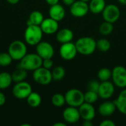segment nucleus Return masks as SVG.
Segmentation results:
<instances>
[{
  "label": "nucleus",
  "instance_id": "nucleus-1",
  "mask_svg": "<svg viewBox=\"0 0 126 126\" xmlns=\"http://www.w3.org/2000/svg\"><path fill=\"white\" fill-rule=\"evenodd\" d=\"M75 44L78 52L83 55H90L97 49V41L89 36L78 38Z\"/></svg>",
  "mask_w": 126,
  "mask_h": 126
},
{
  "label": "nucleus",
  "instance_id": "nucleus-2",
  "mask_svg": "<svg viewBox=\"0 0 126 126\" xmlns=\"http://www.w3.org/2000/svg\"><path fill=\"white\" fill-rule=\"evenodd\" d=\"M43 59L37 53L27 54L19 62L17 68H21L27 71H34L42 66Z\"/></svg>",
  "mask_w": 126,
  "mask_h": 126
},
{
  "label": "nucleus",
  "instance_id": "nucleus-3",
  "mask_svg": "<svg viewBox=\"0 0 126 126\" xmlns=\"http://www.w3.org/2000/svg\"><path fill=\"white\" fill-rule=\"evenodd\" d=\"M43 34L44 32L40 26L34 24L27 26L24 32V40L27 44L35 46L41 41Z\"/></svg>",
  "mask_w": 126,
  "mask_h": 126
},
{
  "label": "nucleus",
  "instance_id": "nucleus-4",
  "mask_svg": "<svg viewBox=\"0 0 126 126\" xmlns=\"http://www.w3.org/2000/svg\"><path fill=\"white\" fill-rule=\"evenodd\" d=\"M8 53L13 60L21 61L27 54V48L24 42L16 40L10 44L8 47Z\"/></svg>",
  "mask_w": 126,
  "mask_h": 126
},
{
  "label": "nucleus",
  "instance_id": "nucleus-5",
  "mask_svg": "<svg viewBox=\"0 0 126 126\" xmlns=\"http://www.w3.org/2000/svg\"><path fill=\"white\" fill-rule=\"evenodd\" d=\"M66 103L69 106L78 108L84 101V93L78 89H71L65 94Z\"/></svg>",
  "mask_w": 126,
  "mask_h": 126
},
{
  "label": "nucleus",
  "instance_id": "nucleus-6",
  "mask_svg": "<svg viewBox=\"0 0 126 126\" xmlns=\"http://www.w3.org/2000/svg\"><path fill=\"white\" fill-rule=\"evenodd\" d=\"M32 78L37 83L42 86H47L52 80V72L50 69H47L43 66H41L40 68L33 71Z\"/></svg>",
  "mask_w": 126,
  "mask_h": 126
},
{
  "label": "nucleus",
  "instance_id": "nucleus-7",
  "mask_svg": "<svg viewBox=\"0 0 126 126\" xmlns=\"http://www.w3.org/2000/svg\"><path fill=\"white\" fill-rule=\"evenodd\" d=\"M111 80L115 86L126 88V68L123 66H117L112 69Z\"/></svg>",
  "mask_w": 126,
  "mask_h": 126
},
{
  "label": "nucleus",
  "instance_id": "nucleus-8",
  "mask_svg": "<svg viewBox=\"0 0 126 126\" xmlns=\"http://www.w3.org/2000/svg\"><path fill=\"white\" fill-rule=\"evenodd\" d=\"M32 92L31 85L25 80L16 83L13 88V96L19 100L27 99L30 94Z\"/></svg>",
  "mask_w": 126,
  "mask_h": 126
},
{
  "label": "nucleus",
  "instance_id": "nucleus-9",
  "mask_svg": "<svg viewBox=\"0 0 126 126\" xmlns=\"http://www.w3.org/2000/svg\"><path fill=\"white\" fill-rule=\"evenodd\" d=\"M102 15L106 21L114 24L117 21L120 17V10L116 4H110L105 7L102 12Z\"/></svg>",
  "mask_w": 126,
  "mask_h": 126
},
{
  "label": "nucleus",
  "instance_id": "nucleus-10",
  "mask_svg": "<svg viewBox=\"0 0 126 126\" xmlns=\"http://www.w3.org/2000/svg\"><path fill=\"white\" fill-rule=\"evenodd\" d=\"M70 13L72 16L76 18H82L87 15L89 11V4L86 1L78 0L75 1L69 9Z\"/></svg>",
  "mask_w": 126,
  "mask_h": 126
},
{
  "label": "nucleus",
  "instance_id": "nucleus-11",
  "mask_svg": "<svg viewBox=\"0 0 126 126\" xmlns=\"http://www.w3.org/2000/svg\"><path fill=\"white\" fill-rule=\"evenodd\" d=\"M78 50L75 46V44L71 42L62 44L59 49V54L61 57L66 61H71L74 59L77 54Z\"/></svg>",
  "mask_w": 126,
  "mask_h": 126
},
{
  "label": "nucleus",
  "instance_id": "nucleus-12",
  "mask_svg": "<svg viewBox=\"0 0 126 126\" xmlns=\"http://www.w3.org/2000/svg\"><path fill=\"white\" fill-rule=\"evenodd\" d=\"M113 82L110 80L102 81L100 83V87L98 89L99 97L103 100H109L113 97L115 91V87Z\"/></svg>",
  "mask_w": 126,
  "mask_h": 126
},
{
  "label": "nucleus",
  "instance_id": "nucleus-13",
  "mask_svg": "<svg viewBox=\"0 0 126 126\" xmlns=\"http://www.w3.org/2000/svg\"><path fill=\"white\" fill-rule=\"evenodd\" d=\"M36 53L42 58H52L55 49L52 45L47 41H41L36 45Z\"/></svg>",
  "mask_w": 126,
  "mask_h": 126
},
{
  "label": "nucleus",
  "instance_id": "nucleus-14",
  "mask_svg": "<svg viewBox=\"0 0 126 126\" xmlns=\"http://www.w3.org/2000/svg\"><path fill=\"white\" fill-rule=\"evenodd\" d=\"M63 118L69 124H75L78 123L80 119H81L78 108L69 106V107L65 109L63 111Z\"/></svg>",
  "mask_w": 126,
  "mask_h": 126
},
{
  "label": "nucleus",
  "instance_id": "nucleus-15",
  "mask_svg": "<svg viewBox=\"0 0 126 126\" xmlns=\"http://www.w3.org/2000/svg\"><path fill=\"white\" fill-rule=\"evenodd\" d=\"M80 118L83 120H92L95 117L96 111L93 104L84 102L78 107Z\"/></svg>",
  "mask_w": 126,
  "mask_h": 126
},
{
  "label": "nucleus",
  "instance_id": "nucleus-16",
  "mask_svg": "<svg viewBox=\"0 0 126 126\" xmlns=\"http://www.w3.org/2000/svg\"><path fill=\"white\" fill-rule=\"evenodd\" d=\"M43 32L47 35H52L58 31V21L54 20L52 18H44L40 25Z\"/></svg>",
  "mask_w": 126,
  "mask_h": 126
},
{
  "label": "nucleus",
  "instance_id": "nucleus-17",
  "mask_svg": "<svg viewBox=\"0 0 126 126\" xmlns=\"http://www.w3.org/2000/svg\"><path fill=\"white\" fill-rule=\"evenodd\" d=\"M49 15L50 18L59 22L64 18L66 11L64 7L58 3L50 6V8L49 10Z\"/></svg>",
  "mask_w": 126,
  "mask_h": 126
},
{
  "label": "nucleus",
  "instance_id": "nucleus-18",
  "mask_svg": "<svg viewBox=\"0 0 126 126\" xmlns=\"http://www.w3.org/2000/svg\"><path fill=\"white\" fill-rule=\"evenodd\" d=\"M117 110L116 106L114 102L111 101H105L104 103H101L98 108L99 114L103 117H109L111 116L115 111Z\"/></svg>",
  "mask_w": 126,
  "mask_h": 126
},
{
  "label": "nucleus",
  "instance_id": "nucleus-19",
  "mask_svg": "<svg viewBox=\"0 0 126 126\" xmlns=\"http://www.w3.org/2000/svg\"><path fill=\"white\" fill-rule=\"evenodd\" d=\"M74 38V32L69 28H63L57 32L56 39L61 44L71 42Z\"/></svg>",
  "mask_w": 126,
  "mask_h": 126
},
{
  "label": "nucleus",
  "instance_id": "nucleus-20",
  "mask_svg": "<svg viewBox=\"0 0 126 126\" xmlns=\"http://www.w3.org/2000/svg\"><path fill=\"white\" fill-rule=\"evenodd\" d=\"M114 103L116 106L117 110L123 114L126 115V88H124L120 92Z\"/></svg>",
  "mask_w": 126,
  "mask_h": 126
},
{
  "label": "nucleus",
  "instance_id": "nucleus-21",
  "mask_svg": "<svg viewBox=\"0 0 126 126\" xmlns=\"http://www.w3.org/2000/svg\"><path fill=\"white\" fill-rule=\"evenodd\" d=\"M88 4L89 11L93 14L102 13L103 10L106 6L105 0H90Z\"/></svg>",
  "mask_w": 126,
  "mask_h": 126
},
{
  "label": "nucleus",
  "instance_id": "nucleus-22",
  "mask_svg": "<svg viewBox=\"0 0 126 126\" xmlns=\"http://www.w3.org/2000/svg\"><path fill=\"white\" fill-rule=\"evenodd\" d=\"M44 17L41 12L38 10L32 11L30 13L28 20L27 21V26H30L32 24L40 26L42 21H44Z\"/></svg>",
  "mask_w": 126,
  "mask_h": 126
},
{
  "label": "nucleus",
  "instance_id": "nucleus-23",
  "mask_svg": "<svg viewBox=\"0 0 126 126\" xmlns=\"http://www.w3.org/2000/svg\"><path fill=\"white\" fill-rule=\"evenodd\" d=\"M26 100H27V104L30 107H32V108H37V107H38L41 105V101H42L41 95L38 93L33 92H32L30 94V95L27 97Z\"/></svg>",
  "mask_w": 126,
  "mask_h": 126
},
{
  "label": "nucleus",
  "instance_id": "nucleus-24",
  "mask_svg": "<svg viewBox=\"0 0 126 126\" xmlns=\"http://www.w3.org/2000/svg\"><path fill=\"white\" fill-rule=\"evenodd\" d=\"M13 82L12 76L7 72L0 73V89H5L10 86Z\"/></svg>",
  "mask_w": 126,
  "mask_h": 126
},
{
  "label": "nucleus",
  "instance_id": "nucleus-25",
  "mask_svg": "<svg viewBox=\"0 0 126 126\" xmlns=\"http://www.w3.org/2000/svg\"><path fill=\"white\" fill-rule=\"evenodd\" d=\"M11 76H12L13 81L16 83L24 81L27 77V70L21 68H17V69L12 73Z\"/></svg>",
  "mask_w": 126,
  "mask_h": 126
},
{
  "label": "nucleus",
  "instance_id": "nucleus-26",
  "mask_svg": "<svg viewBox=\"0 0 126 126\" xmlns=\"http://www.w3.org/2000/svg\"><path fill=\"white\" fill-rule=\"evenodd\" d=\"M66 75L65 69L61 66H58L55 67L52 71V80L55 81L61 80Z\"/></svg>",
  "mask_w": 126,
  "mask_h": 126
},
{
  "label": "nucleus",
  "instance_id": "nucleus-27",
  "mask_svg": "<svg viewBox=\"0 0 126 126\" xmlns=\"http://www.w3.org/2000/svg\"><path fill=\"white\" fill-rule=\"evenodd\" d=\"M114 30V26L113 23L109 22V21H104L102 24H100L99 27V32L100 34L103 35H109L111 33H112Z\"/></svg>",
  "mask_w": 126,
  "mask_h": 126
},
{
  "label": "nucleus",
  "instance_id": "nucleus-28",
  "mask_svg": "<svg viewBox=\"0 0 126 126\" xmlns=\"http://www.w3.org/2000/svg\"><path fill=\"white\" fill-rule=\"evenodd\" d=\"M51 102L52 105L55 107H62L66 103L65 95H63L62 94L60 93L55 94L52 97Z\"/></svg>",
  "mask_w": 126,
  "mask_h": 126
},
{
  "label": "nucleus",
  "instance_id": "nucleus-29",
  "mask_svg": "<svg viewBox=\"0 0 126 126\" xmlns=\"http://www.w3.org/2000/svg\"><path fill=\"white\" fill-rule=\"evenodd\" d=\"M111 48V42L106 38H100L97 41V49L103 52H108Z\"/></svg>",
  "mask_w": 126,
  "mask_h": 126
},
{
  "label": "nucleus",
  "instance_id": "nucleus-30",
  "mask_svg": "<svg viewBox=\"0 0 126 126\" xmlns=\"http://www.w3.org/2000/svg\"><path fill=\"white\" fill-rule=\"evenodd\" d=\"M111 70L108 68H102L97 72V78L98 79L102 81L109 80L111 78Z\"/></svg>",
  "mask_w": 126,
  "mask_h": 126
},
{
  "label": "nucleus",
  "instance_id": "nucleus-31",
  "mask_svg": "<svg viewBox=\"0 0 126 126\" xmlns=\"http://www.w3.org/2000/svg\"><path fill=\"white\" fill-rule=\"evenodd\" d=\"M98 98H99V95L98 93L96 92L88 90L84 94V101L91 104H94V103H96Z\"/></svg>",
  "mask_w": 126,
  "mask_h": 126
},
{
  "label": "nucleus",
  "instance_id": "nucleus-32",
  "mask_svg": "<svg viewBox=\"0 0 126 126\" xmlns=\"http://www.w3.org/2000/svg\"><path fill=\"white\" fill-rule=\"evenodd\" d=\"M13 61V58L8 52H1L0 53V66H7Z\"/></svg>",
  "mask_w": 126,
  "mask_h": 126
},
{
  "label": "nucleus",
  "instance_id": "nucleus-33",
  "mask_svg": "<svg viewBox=\"0 0 126 126\" xmlns=\"http://www.w3.org/2000/svg\"><path fill=\"white\" fill-rule=\"evenodd\" d=\"M100 83H99L97 80H91L88 83V90L97 92L98 89H99V87H100Z\"/></svg>",
  "mask_w": 126,
  "mask_h": 126
},
{
  "label": "nucleus",
  "instance_id": "nucleus-34",
  "mask_svg": "<svg viewBox=\"0 0 126 126\" xmlns=\"http://www.w3.org/2000/svg\"><path fill=\"white\" fill-rule=\"evenodd\" d=\"M42 66L46 68V69H50L53 66V61H52V58L43 59Z\"/></svg>",
  "mask_w": 126,
  "mask_h": 126
},
{
  "label": "nucleus",
  "instance_id": "nucleus-35",
  "mask_svg": "<svg viewBox=\"0 0 126 126\" xmlns=\"http://www.w3.org/2000/svg\"><path fill=\"white\" fill-rule=\"evenodd\" d=\"M116 124L111 120H104L100 123V126H115Z\"/></svg>",
  "mask_w": 126,
  "mask_h": 126
},
{
  "label": "nucleus",
  "instance_id": "nucleus-36",
  "mask_svg": "<svg viewBox=\"0 0 126 126\" xmlns=\"http://www.w3.org/2000/svg\"><path fill=\"white\" fill-rule=\"evenodd\" d=\"M6 102V97L4 94V93H2L1 92H0V106H3Z\"/></svg>",
  "mask_w": 126,
  "mask_h": 126
},
{
  "label": "nucleus",
  "instance_id": "nucleus-37",
  "mask_svg": "<svg viewBox=\"0 0 126 126\" xmlns=\"http://www.w3.org/2000/svg\"><path fill=\"white\" fill-rule=\"evenodd\" d=\"M46 1H47V3L48 4H49L50 6H52V5L58 4L59 0H46Z\"/></svg>",
  "mask_w": 126,
  "mask_h": 126
},
{
  "label": "nucleus",
  "instance_id": "nucleus-38",
  "mask_svg": "<svg viewBox=\"0 0 126 126\" xmlns=\"http://www.w3.org/2000/svg\"><path fill=\"white\" fill-rule=\"evenodd\" d=\"M63 4L67 5V6H71L76 0H62Z\"/></svg>",
  "mask_w": 126,
  "mask_h": 126
},
{
  "label": "nucleus",
  "instance_id": "nucleus-39",
  "mask_svg": "<svg viewBox=\"0 0 126 126\" xmlns=\"http://www.w3.org/2000/svg\"><path fill=\"white\" fill-rule=\"evenodd\" d=\"M83 126H93V123H92V120H83Z\"/></svg>",
  "mask_w": 126,
  "mask_h": 126
},
{
  "label": "nucleus",
  "instance_id": "nucleus-40",
  "mask_svg": "<svg viewBox=\"0 0 126 126\" xmlns=\"http://www.w3.org/2000/svg\"><path fill=\"white\" fill-rule=\"evenodd\" d=\"M7 1L10 4H16L18 3L19 0H7Z\"/></svg>",
  "mask_w": 126,
  "mask_h": 126
},
{
  "label": "nucleus",
  "instance_id": "nucleus-41",
  "mask_svg": "<svg viewBox=\"0 0 126 126\" xmlns=\"http://www.w3.org/2000/svg\"><path fill=\"white\" fill-rule=\"evenodd\" d=\"M53 126H66V124L64 123L58 122V123H56L53 124Z\"/></svg>",
  "mask_w": 126,
  "mask_h": 126
},
{
  "label": "nucleus",
  "instance_id": "nucleus-42",
  "mask_svg": "<svg viewBox=\"0 0 126 126\" xmlns=\"http://www.w3.org/2000/svg\"><path fill=\"white\" fill-rule=\"evenodd\" d=\"M119 3H120L121 4L126 5V0H117Z\"/></svg>",
  "mask_w": 126,
  "mask_h": 126
},
{
  "label": "nucleus",
  "instance_id": "nucleus-43",
  "mask_svg": "<svg viewBox=\"0 0 126 126\" xmlns=\"http://www.w3.org/2000/svg\"><path fill=\"white\" fill-rule=\"evenodd\" d=\"M81 1H86V2H89L90 0H81Z\"/></svg>",
  "mask_w": 126,
  "mask_h": 126
}]
</instances>
